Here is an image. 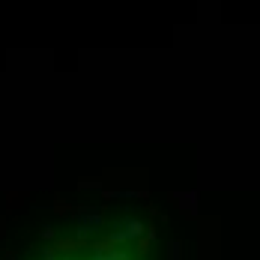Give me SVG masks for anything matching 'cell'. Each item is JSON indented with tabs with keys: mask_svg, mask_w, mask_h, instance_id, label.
Instances as JSON below:
<instances>
[{
	"mask_svg": "<svg viewBox=\"0 0 260 260\" xmlns=\"http://www.w3.org/2000/svg\"><path fill=\"white\" fill-rule=\"evenodd\" d=\"M141 234H144V225H141V222H126V225H123V231H117V234H114V240H117V243H123V240H135V237H141Z\"/></svg>",
	"mask_w": 260,
	"mask_h": 260,
	"instance_id": "cell-1",
	"label": "cell"
}]
</instances>
